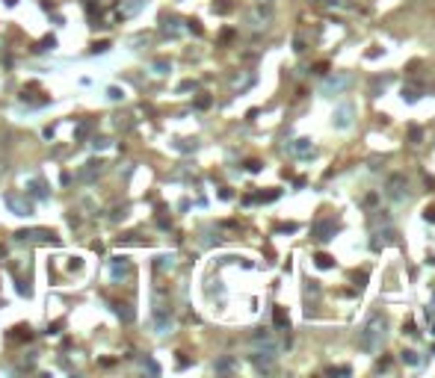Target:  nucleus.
<instances>
[{
    "instance_id": "nucleus-1",
    "label": "nucleus",
    "mask_w": 435,
    "mask_h": 378,
    "mask_svg": "<svg viewBox=\"0 0 435 378\" xmlns=\"http://www.w3.org/2000/svg\"><path fill=\"white\" fill-rule=\"evenodd\" d=\"M385 316L382 313H376L370 322H367V328H364V337H361V349L364 352H373V349H379L382 346V340H385Z\"/></svg>"
},
{
    "instance_id": "nucleus-2",
    "label": "nucleus",
    "mask_w": 435,
    "mask_h": 378,
    "mask_svg": "<svg viewBox=\"0 0 435 378\" xmlns=\"http://www.w3.org/2000/svg\"><path fill=\"white\" fill-rule=\"evenodd\" d=\"M21 242H50V245H56L59 240H56V234L53 231H44V228H33V231H18L15 234Z\"/></svg>"
},
{
    "instance_id": "nucleus-3",
    "label": "nucleus",
    "mask_w": 435,
    "mask_h": 378,
    "mask_svg": "<svg viewBox=\"0 0 435 378\" xmlns=\"http://www.w3.org/2000/svg\"><path fill=\"white\" fill-rule=\"evenodd\" d=\"M101 172H104V163H101V160H89V163H83V169H80L74 177H77L80 183H92Z\"/></svg>"
},
{
    "instance_id": "nucleus-4",
    "label": "nucleus",
    "mask_w": 435,
    "mask_h": 378,
    "mask_svg": "<svg viewBox=\"0 0 435 378\" xmlns=\"http://www.w3.org/2000/svg\"><path fill=\"white\" fill-rule=\"evenodd\" d=\"M3 201H6V207H9L15 216H33V204H30V201H21L18 195H6Z\"/></svg>"
},
{
    "instance_id": "nucleus-5",
    "label": "nucleus",
    "mask_w": 435,
    "mask_h": 378,
    "mask_svg": "<svg viewBox=\"0 0 435 378\" xmlns=\"http://www.w3.org/2000/svg\"><path fill=\"white\" fill-rule=\"evenodd\" d=\"M27 192L33 195V198H39V201H44L47 198V186H44V180H27Z\"/></svg>"
},
{
    "instance_id": "nucleus-6",
    "label": "nucleus",
    "mask_w": 435,
    "mask_h": 378,
    "mask_svg": "<svg viewBox=\"0 0 435 378\" xmlns=\"http://www.w3.org/2000/svg\"><path fill=\"white\" fill-rule=\"evenodd\" d=\"M338 231V222H326V225H317V240H332V234Z\"/></svg>"
},
{
    "instance_id": "nucleus-7",
    "label": "nucleus",
    "mask_w": 435,
    "mask_h": 378,
    "mask_svg": "<svg viewBox=\"0 0 435 378\" xmlns=\"http://www.w3.org/2000/svg\"><path fill=\"white\" fill-rule=\"evenodd\" d=\"M130 272V263L124 260V257H116V263H113V278H124Z\"/></svg>"
},
{
    "instance_id": "nucleus-8",
    "label": "nucleus",
    "mask_w": 435,
    "mask_h": 378,
    "mask_svg": "<svg viewBox=\"0 0 435 378\" xmlns=\"http://www.w3.org/2000/svg\"><path fill=\"white\" fill-rule=\"evenodd\" d=\"M273 322H276L278 328H287V325H290V319H287L284 308H276V313H273Z\"/></svg>"
},
{
    "instance_id": "nucleus-9",
    "label": "nucleus",
    "mask_w": 435,
    "mask_h": 378,
    "mask_svg": "<svg viewBox=\"0 0 435 378\" xmlns=\"http://www.w3.org/2000/svg\"><path fill=\"white\" fill-rule=\"evenodd\" d=\"M145 0H127L124 3V9H121V18H127V15H133V12H139V6H142Z\"/></svg>"
},
{
    "instance_id": "nucleus-10",
    "label": "nucleus",
    "mask_w": 435,
    "mask_h": 378,
    "mask_svg": "<svg viewBox=\"0 0 435 378\" xmlns=\"http://www.w3.org/2000/svg\"><path fill=\"white\" fill-rule=\"evenodd\" d=\"M314 263H317L320 269H332V266H335V260H332L329 254H317V257H314Z\"/></svg>"
},
{
    "instance_id": "nucleus-11",
    "label": "nucleus",
    "mask_w": 435,
    "mask_h": 378,
    "mask_svg": "<svg viewBox=\"0 0 435 378\" xmlns=\"http://www.w3.org/2000/svg\"><path fill=\"white\" fill-rule=\"evenodd\" d=\"M116 313H119L124 322H130V319H133V310H130L127 305H116Z\"/></svg>"
},
{
    "instance_id": "nucleus-12",
    "label": "nucleus",
    "mask_w": 435,
    "mask_h": 378,
    "mask_svg": "<svg viewBox=\"0 0 435 378\" xmlns=\"http://www.w3.org/2000/svg\"><path fill=\"white\" fill-rule=\"evenodd\" d=\"M12 331H15V334H9V340H24V337L30 340V328H24V325H18V328H12Z\"/></svg>"
},
{
    "instance_id": "nucleus-13",
    "label": "nucleus",
    "mask_w": 435,
    "mask_h": 378,
    "mask_svg": "<svg viewBox=\"0 0 435 378\" xmlns=\"http://www.w3.org/2000/svg\"><path fill=\"white\" fill-rule=\"evenodd\" d=\"M92 127H95V121H83V124L77 127V133H74V139H83V136H86V133H89Z\"/></svg>"
},
{
    "instance_id": "nucleus-14",
    "label": "nucleus",
    "mask_w": 435,
    "mask_h": 378,
    "mask_svg": "<svg viewBox=\"0 0 435 378\" xmlns=\"http://www.w3.org/2000/svg\"><path fill=\"white\" fill-rule=\"evenodd\" d=\"M107 95H110V101H121V98H124V92H121V89H116V86H113Z\"/></svg>"
},
{
    "instance_id": "nucleus-15",
    "label": "nucleus",
    "mask_w": 435,
    "mask_h": 378,
    "mask_svg": "<svg viewBox=\"0 0 435 378\" xmlns=\"http://www.w3.org/2000/svg\"><path fill=\"white\" fill-rule=\"evenodd\" d=\"M92 50L95 53H104V50H110V41H98V44H92Z\"/></svg>"
},
{
    "instance_id": "nucleus-16",
    "label": "nucleus",
    "mask_w": 435,
    "mask_h": 378,
    "mask_svg": "<svg viewBox=\"0 0 435 378\" xmlns=\"http://www.w3.org/2000/svg\"><path fill=\"white\" fill-rule=\"evenodd\" d=\"M196 106H198V109H207V106H210V98H207V95H201V98L196 101Z\"/></svg>"
},
{
    "instance_id": "nucleus-17",
    "label": "nucleus",
    "mask_w": 435,
    "mask_h": 378,
    "mask_svg": "<svg viewBox=\"0 0 435 378\" xmlns=\"http://www.w3.org/2000/svg\"><path fill=\"white\" fill-rule=\"evenodd\" d=\"M213 12H231V3H213Z\"/></svg>"
},
{
    "instance_id": "nucleus-18",
    "label": "nucleus",
    "mask_w": 435,
    "mask_h": 378,
    "mask_svg": "<svg viewBox=\"0 0 435 378\" xmlns=\"http://www.w3.org/2000/svg\"><path fill=\"white\" fill-rule=\"evenodd\" d=\"M166 68H169V62H163V59L154 62V71H157V74H166Z\"/></svg>"
},
{
    "instance_id": "nucleus-19",
    "label": "nucleus",
    "mask_w": 435,
    "mask_h": 378,
    "mask_svg": "<svg viewBox=\"0 0 435 378\" xmlns=\"http://www.w3.org/2000/svg\"><path fill=\"white\" fill-rule=\"evenodd\" d=\"M157 266H160V269H172L175 263H172V257H160V263H157Z\"/></svg>"
},
{
    "instance_id": "nucleus-20",
    "label": "nucleus",
    "mask_w": 435,
    "mask_h": 378,
    "mask_svg": "<svg viewBox=\"0 0 435 378\" xmlns=\"http://www.w3.org/2000/svg\"><path fill=\"white\" fill-rule=\"evenodd\" d=\"M332 376H350V367H335V370H329Z\"/></svg>"
},
{
    "instance_id": "nucleus-21",
    "label": "nucleus",
    "mask_w": 435,
    "mask_h": 378,
    "mask_svg": "<svg viewBox=\"0 0 435 378\" xmlns=\"http://www.w3.org/2000/svg\"><path fill=\"white\" fill-rule=\"evenodd\" d=\"M314 71H317V74H329V62H320V65H314Z\"/></svg>"
},
{
    "instance_id": "nucleus-22",
    "label": "nucleus",
    "mask_w": 435,
    "mask_h": 378,
    "mask_svg": "<svg viewBox=\"0 0 435 378\" xmlns=\"http://www.w3.org/2000/svg\"><path fill=\"white\" fill-rule=\"evenodd\" d=\"M92 145H95V148H107L110 142H107V139H101V136H95V139H92Z\"/></svg>"
},
{
    "instance_id": "nucleus-23",
    "label": "nucleus",
    "mask_w": 435,
    "mask_h": 378,
    "mask_svg": "<svg viewBox=\"0 0 435 378\" xmlns=\"http://www.w3.org/2000/svg\"><path fill=\"white\" fill-rule=\"evenodd\" d=\"M59 328H62V322H53V325H47V334H59Z\"/></svg>"
},
{
    "instance_id": "nucleus-24",
    "label": "nucleus",
    "mask_w": 435,
    "mask_h": 378,
    "mask_svg": "<svg viewBox=\"0 0 435 378\" xmlns=\"http://www.w3.org/2000/svg\"><path fill=\"white\" fill-rule=\"evenodd\" d=\"M246 169H249V172H261V163H258V160H252V163H249Z\"/></svg>"
},
{
    "instance_id": "nucleus-25",
    "label": "nucleus",
    "mask_w": 435,
    "mask_h": 378,
    "mask_svg": "<svg viewBox=\"0 0 435 378\" xmlns=\"http://www.w3.org/2000/svg\"><path fill=\"white\" fill-rule=\"evenodd\" d=\"M427 219H430V222H435V207H430V210H427Z\"/></svg>"
},
{
    "instance_id": "nucleus-26",
    "label": "nucleus",
    "mask_w": 435,
    "mask_h": 378,
    "mask_svg": "<svg viewBox=\"0 0 435 378\" xmlns=\"http://www.w3.org/2000/svg\"><path fill=\"white\" fill-rule=\"evenodd\" d=\"M317 3H335V0H317Z\"/></svg>"
}]
</instances>
